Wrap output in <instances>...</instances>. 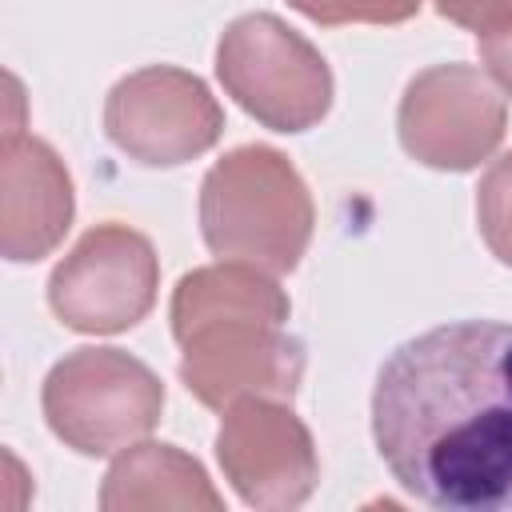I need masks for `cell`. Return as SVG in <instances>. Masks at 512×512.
Instances as JSON below:
<instances>
[{
	"label": "cell",
	"mask_w": 512,
	"mask_h": 512,
	"mask_svg": "<svg viewBox=\"0 0 512 512\" xmlns=\"http://www.w3.org/2000/svg\"><path fill=\"white\" fill-rule=\"evenodd\" d=\"M372 436L416 500L512 508V324L456 320L404 340L376 376Z\"/></svg>",
	"instance_id": "cell-1"
},
{
	"label": "cell",
	"mask_w": 512,
	"mask_h": 512,
	"mask_svg": "<svg viewBox=\"0 0 512 512\" xmlns=\"http://www.w3.org/2000/svg\"><path fill=\"white\" fill-rule=\"evenodd\" d=\"M312 224L308 184L268 144L232 148L200 184V232L220 260L292 272L308 252Z\"/></svg>",
	"instance_id": "cell-2"
},
{
	"label": "cell",
	"mask_w": 512,
	"mask_h": 512,
	"mask_svg": "<svg viewBox=\"0 0 512 512\" xmlns=\"http://www.w3.org/2000/svg\"><path fill=\"white\" fill-rule=\"evenodd\" d=\"M48 428L80 456H112L144 440L164 412V384L120 348H76L52 364L44 392Z\"/></svg>",
	"instance_id": "cell-3"
},
{
	"label": "cell",
	"mask_w": 512,
	"mask_h": 512,
	"mask_svg": "<svg viewBox=\"0 0 512 512\" xmlns=\"http://www.w3.org/2000/svg\"><path fill=\"white\" fill-rule=\"evenodd\" d=\"M216 76L224 92L272 132H304L324 120L332 104L324 56L272 12H248L224 28Z\"/></svg>",
	"instance_id": "cell-4"
},
{
	"label": "cell",
	"mask_w": 512,
	"mask_h": 512,
	"mask_svg": "<svg viewBox=\"0 0 512 512\" xmlns=\"http://www.w3.org/2000/svg\"><path fill=\"white\" fill-rule=\"evenodd\" d=\"M160 288V260L128 224H96L56 264L48 304L72 332H124L148 316Z\"/></svg>",
	"instance_id": "cell-5"
},
{
	"label": "cell",
	"mask_w": 512,
	"mask_h": 512,
	"mask_svg": "<svg viewBox=\"0 0 512 512\" xmlns=\"http://www.w3.org/2000/svg\"><path fill=\"white\" fill-rule=\"evenodd\" d=\"M508 108L492 76L472 64H432L404 88L396 128L412 160L440 172H468L504 140Z\"/></svg>",
	"instance_id": "cell-6"
},
{
	"label": "cell",
	"mask_w": 512,
	"mask_h": 512,
	"mask_svg": "<svg viewBox=\"0 0 512 512\" xmlns=\"http://www.w3.org/2000/svg\"><path fill=\"white\" fill-rule=\"evenodd\" d=\"M180 380L204 408H232L248 396L292 400L304 376V344L268 316L204 320L176 336Z\"/></svg>",
	"instance_id": "cell-7"
},
{
	"label": "cell",
	"mask_w": 512,
	"mask_h": 512,
	"mask_svg": "<svg viewBox=\"0 0 512 512\" xmlns=\"http://www.w3.org/2000/svg\"><path fill=\"white\" fill-rule=\"evenodd\" d=\"M104 128L124 156L148 168H176L220 140L224 112L200 76L152 64L116 80L104 100Z\"/></svg>",
	"instance_id": "cell-8"
},
{
	"label": "cell",
	"mask_w": 512,
	"mask_h": 512,
	"mask_svg": "<svg viewBox=\"0 0 512 512\" xmlns=\"http://www.w3.org/2000/svg\"><path fill=\"white\" fill-rule=\"evenodd\" d=\"M216 460L224 480L252 508H300L320 480L312 432L288 400L268 396H248L224 408Z\"/></svg>",
	"instance_id": "cell-9"
},
{
	"label": "cell",
	"mask_w": 512,
	"mask_h": 512,
	"mask_svg": "<svg viewBox=\"0 0 512 512\" xmlns=\"http://www.w3.org/2000/svg\"><path fill=\"white\" fill-rule=\"evenodd\" d=\"M72 176L36 136L4 132L0 144V252L12 264L48 256L72 224Z\"/></svg>",
	"instance_id": "cell-10"
},
{
	"label": "cell",
	"mask_w": 512,
	"mask_h": 512,
	"mask_svg": "<svg viewBox=\"0 0 512 512\" xmlns=\"http://www.w3.org/2000/svg\"><path fill=\"white\" fill-rule=\"evenodd\" d=\"M224 500L212 488L208 472L172 444H128L100 488L104 512H140V508H208Z\"/></svg>",
	"instance_id": "cell-11"
},
{
	"label": "cell",
	"mask_w": 512,
	"mask_h": 512,
	"mask_svg": "<svg viewBox=\"0 0 512 512\" xmlns=\"http://www.w3.org/2000/svg\"><path fill=\"white\" fill-rule=\"evenodd\" d=\"M476 220L492 256L512 268V152L492 160V168L484 172L476 188Z\"/></svg>",
	"instance_id": "cell-12"
},
{
	"label": "cell",
	"mask_w": 512,
	"mask_h": 512,
	"mask_svg": "<svg viewBox=\"0 0 512 512\" xmlns=\"http://www.w3.org/2000/svg\"><path fill=\"white\" fill-rule=\"evenodd\" d=\"M316 24H400L420 12V0H288Z\"/></svg>",
	"instance_id": "cell-13"
},
{
	"label": "cell",
	"mask_w": 512,
	"mask_h": 512,
	"mask_svg": "<svg viewBox=\"0 0 512 512\" xmlns=\"http://www.w3.org/2000/svg\"><path fill=\"white\" fill-rule=\"evenodd\" d=\"M436 12L468 32H492L504 20H512V0H432Z\"/></svg>",
	"instance_id": "cell-14"
},
{
	"label": "cell",
	"mask_w": 512,
	"mask_h": 512,
	"mask_svg": "<svg viewBox=\"0 0 512 512\" xmlns=\"http://www.w3.org/2000/svg\"><path fill=\"white\" fill-rule=\"evenodd\" d=\"M480 60H484L488 76L496 80V88L512 96V20H504L500 28L480 36Z\"/></svg>",
	"instance_id": "cell-15"
}]
</instances>
